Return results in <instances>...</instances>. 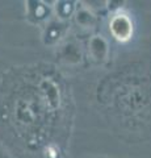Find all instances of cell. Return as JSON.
<instances>
[{
  "label": "cell",
  "mask_w": 151,
  "mask_h": 158,
  "mask_svg": "<svg viewBox=\"0 0 151 158\" xmlns=\"http://www.w3.org/2000/svg\"><path fill=\"white\" fill-rule=\"evenodd\" d=\"M110 29L114 37L120 41H128L133 34V25L128 16L125 15H117L110 23Z\"/></svg>",
  "instance_id": "cell-1"
}]
</instances>
